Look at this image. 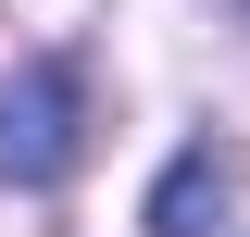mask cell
I'll list each match as a JSON object with an SVG mask.
<instances>
[{"mask_svg":"<svg viewBox=\"0 0 250 237\" xmlns=\"http://www.w3.org/2000/svg\"><path fill=\"white\" fill-rule=\"evenodd\" d=\"M75 150H88V75H75L62 50H38L25 75L0 88V175L13 187H62Z\"/></svg>","mask_w":250,"mask_h":237,"instance_id":"cell-1","label":"cell"},{"mask_svg":"<svg viewBox=\"0 0 250 237\" xmlns=\"http://www.w3.org/2000/svg\"><path fill=\"white\" fill-rule=\"evenodd\" d=\"M213 212H225V150L200 138V150L163 162V187H150V237H213Z\"/></svg>","mask_w":250,"mask_h":237,"instance_id":"cell-2","label":"cell"}]
</instances>
